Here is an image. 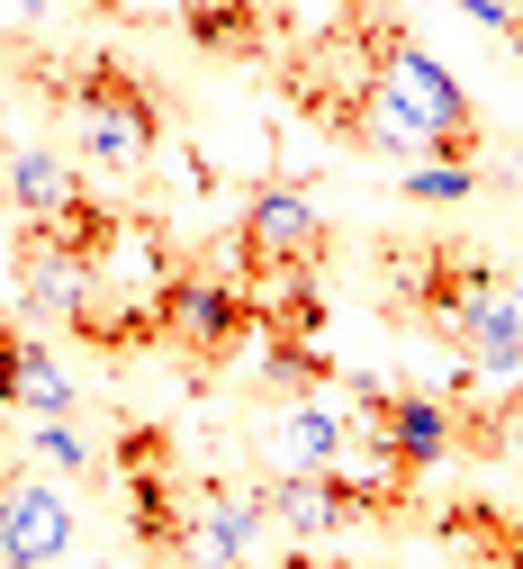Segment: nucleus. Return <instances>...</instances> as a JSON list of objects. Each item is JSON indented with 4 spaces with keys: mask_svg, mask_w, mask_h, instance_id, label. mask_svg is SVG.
<instances>
[{
    "mask_svg": "<svg viewBox=\"0 0 523 569\" xmlns=\"http://www.w3.org/2000/svg\"><path fill=\"white\" fill-rule=\"evenodd\" d=\"M505 299V271L470 244V236H415V244H380V308L415 335H433L452 352L461 326H479L487 308Z\"/></svg>",
    "mask_w": 523,
    "mask_h": 569,
    "instance_id": "nucleus-1",
    "label": "nucleus"
},
{
    "mask_svg": "<svg viewBox=\"0 0 523 569\" xmlns=\"http://www.w3.org/2000/svg\"><path fill=\"white\" fill-rule=\"evenodd\" d=\"M370 63V91H380V109L424 146V163H479L487 146V127H479V100L442 73V63L406 37V28H380V37H361L352 46Z\"/></svg>",
    "mask_w": 523,
    "mask_h": 569,
    "instance_id": "nucleus-2",
    "label": "nucleus"
},
{
    "mask_svg": "<svg viewBox=\"0 0 523 569\" xmlns=\"http://www.w3.org/2000/svg\"><path fill=\"white\" fill-rule=\"evenodd\" d=\"M54 100H63L72 146H82L91 172L135 181L144 163H154V146H163V100L144 91V73H127V63H63V73H54Z\"/></svg>",
    "mask_w": 523,
    "mask_h": 569,
    "instance_id": "nucleus-3",
    "label": "nucleus"
},
{
    "mask_svg": "<svg viewBox=\"0 0 523 569\" xmlns=\"http://www.w3.org/2000/svg\"><path fill=\"white\" fill-rule=\"evenodd\" d=\"M10 218H19V244H54L72 262H109L127 218L118 208H100L82 181H72V163L54 146H10Z\"/></svg>",
    "mask_w": 523,
    "mask_h": 569,
    "instance_id": "nucleus-4",
    "label": "nucleus"
},
{
    "mask_svg": "<svg viewBox=\"0 0 523 569\" xmlns=\"http://www.w3.org/2000/svg\"><path fill=\"white\" fill-rule=\"evenodd\" d=\"M163 343L199 352V362H227L244 335H271V290L253 271H208V262H181L163 280Z\"/></svg>",
    "mask_w": 523,
    "mask_h": 569,
    "instance_id": "nucleus-5",
    "label": "nucleus"
},
{
    "mask_svg": "<svg viewBox=\"0 0 523 569\" xmlns=\"http://www.w3.org/2000/svg\"><path fill=\"white\" fill-rule=\"evenodd\" d=\"M334 253V218H316V199L298 190V181H262L244 199V218H235V262L253 280L289 271V280H316Z\"/></svg>",
    "mask_w": 523,
    "mask_h": 569,
    "instance_id": "nucleus-6",
    "label": "nucleus"
},
{
    "mask_svg": "<svg viewBox=\"0 0 523 569\" xmlns=\"http://www.w3.org/2000/svg\"><path fill=\"white\" fill-rule=\"evenodd\" d=\"M352 416H361V435L370 443H389L406 470H433V461H452L461 452V407L452 389H398V380H343Z\"/></svg>",
    "mask_w": 523,
    "mask_h": 569,
    "instance_id": "nucleus-7",
    "label": "nucleus"
},
{
    "mask_svg": "<svg viewBox=\"0 0 523 569\" xmlns=\"http://www.w3.org/2000/svg\"><path fill=\"white\" fill-rule=\"evenodd\" d=\"M244 488L280 516V533H289V542H334V533L370 525V507H361V497H352L334 470H280V461H271V470H253Z\"/></svg>",
    "mask_w": 523,
    "mask_h": 569,
    "instance_id": "nucleus-8",
    "label": "nucleus"
},
{
    "mask_svg": "<svg viewBox=\"0 0 523 569\" xmlns=\"http://www.w3.org/2000/svg\"><path fill=\"white\" fill-rule=\"evenodd\" d=\"M0 551L10 569H54L72 551V497L46 479H10V507H0Z\"/></svg>",
    "mask_w": 523,
    "mask_h": 569,
    "instance_id": "nucleus-9",
    "label": "nucleus"
},
{
    "mask_svg": "<svg viewBox=\"0 0 523 569\" xmlns=\"http://www.w3.org/2000/svg\"><path fill=\"white\" fill-rule=\"evenodd\" d=\"M10 398L28 416H72V371L54 362L37 335H10Z\"/></svg>",
    "mask_w": 523,
    "mask_h": 569,
    "instance_id": "nucleus-10",
    "label": "nucleus"
},
{
    "mask_svg": "<svg viewBox=\"0 0 523 569\" xmlns=\"http://www.w3.org/2000/svg\"><path fill=\"white\" fill-rule=\"evenodd\" d=\"M190 46H208V54H262V0H190Z\"/></svg>",
    "mask_w": 523,
    "mask_h": 569,
    "instance_id": "nucleus-11",
    "label": "nucleus"
},
{
    "mask_svg": "<svg viewBox=\"0 0 523 569\" xmlns=\"http://www.w3.org/2000/svg\"><path fill=\"white\" fill-rule=\"evenodd\" d=\"M406 199H479V163H415Z\"/></svg>",
    "mask_w": 523,
    "mask_h": 569,
    "instance_id": "nucleus-12",
    "label": "nucleus"
},
{
    "mask_svg": "<svg viewBox=\"0 0 523 569\" xmlns=\"http://www.w3.org/2000/svg\"><path fill=\"white\" fill-rule=\"evenodd\" d=\"M37 452L54 461V470H91L100 452L82 443V425H72V416H37Z\"/></svg>",
    "mask_w": 523,
    "mask_h": 569,
    "instance_id": "nucleus-13",
    "label": "nucleus"
},
{
    "mask_svg": "<svg viewBox=\"0 0 523 569\" xmlns=\"http://www.w3.org/2000/svg\"><path fill=\"white\" fill-rule=\"evenodd\" d=\"M452 10H461L470 28H487V37H514V19H523V0H452Z\"/></svg>",
    "mask_w": 523,
    "mask_h": 569,
    "instance_id": "nucleus-14",
    "label": "nucleus"
},
{
    "mask_svg": "<svg viewBox=\"0 0 523 569\" xmlns=\"http://www.w3.org/2000/svg\"><path fill=\"white\" fill-rule=\"evenodd\" d=\"M505 317H514V335H523V271H505Z\"/></svg>",
    "mask_w": 523,
    "mask_h": 569,
    "instance_id": "nucleus-15",
    "label": "nucleus"
},
{
    "mask_svg": "<svg viewBox=\"0 0 523 569\" xmlns=\"http://www.w3.org/2000/svg\"><path fill=\"white\" fill-rule=\"evenodd\" d=\"M82 10H118V0H82Z\"/></svg>",
    "mask_w": 523,
    "mask_h": 569,
    "instance_id": "nucleus-16",
    "label": "nucleus"
}]
</instances>
